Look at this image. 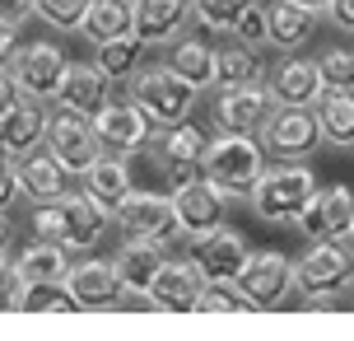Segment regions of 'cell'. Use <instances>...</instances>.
Listing matches in <instances>:
<instances>
[{"instance_id": "47", "label": "cell", "mask_w": 354, "mask_h": 341, "mask_svg": "<svg viewBox=\"0 0 354 341\" xmlns=\"http://www.w3.org/2000/svg\"><path fill=\"white\" fill-rule=\"evenodd\" d=\"M5 252H10V216L0 211V257H5Z\"/></svg>"}, {"instance_id": "37", "label": "cell", "mask_w": 354, "mask_h": 341, "mask_svg": "<svg viewBox=\"0 0 354 341\" xmlns=\"http://www.w3.org/2000/svg\"><path fill=\"white\" fill-rule=\"evenodd\" d=\"M238 308H248V299L238 295V286H214V281H205L201 299H196V313H238Z\"/></svg>"}, {"instance_id": "28", "label": "cell", "mask_w": 354, "mask_h": 341, "mask_svg": "<svg viewBox=\"0 0 354 341\" xmlns=\"http://www.w3.org/2000/svg\"><path fill=\"white\" fill-rule=\"evenodd\" d=\"M313 112H317L322 141L336 145V150H350L354 145V94L350 89H326L313 103Z\"/></svg>"}, {"instance_id": "10", "label": "cell", "mask_w": 354, "mask_h": 341, "mask_svg": "<svg viewBox=\"0 0 354 341\" xmlns=\"http://www.w3.org/2000/svg\"><path fill=\"white\" fill-rule=\"evenodd\" d=\"M173 206H177V220H182L187 243L210 238V234L224 229V220H229V197H224L210 178H196V182H187V187H177Z\"/></svg>"}, {"instance_id": "11", "label": "cell", "mask_w": 354, "mask_h": 341, "mask_svg": "<svg viewBox=\"0 0 354 341\" xmlns=\"http://www.w3.org/2000/svg\"><path fill=\"white\" fill-rule=\"evenodd\" d=\"M47 145L56 150V159L66 164L75 178L103 155V145H98V136H93V117L71 112V108H61V103H56V112L47 117Z\"/></svg>"}, {"instance_id": "39", "label": "cell", "mask_w": 354, "mask_h": 341, "mask_svg": "<svg viewBox=\"0 0 354 341\" xmlns=\"http://www.w3.org/2000/svg\"><path fill=\"white\" fill-rule=\"evenodd\" d=\"M19 197H24V187H19V159L10 150H0V211H10Z\"/></svg>"}, {"instance_id": "30", "label": "cell", "mask_w": 354, "mask_h": 341, "mask_svg": "<svg viewBox=\"0 0 354 341\" xmlns=\"http://www.w3.org/2000/svg\"><path fill=\"white\" fill-rule=\"evenodd\" d=\"M205 150H210V136H205L192 117L177 122V126H163L159 136H154V155H159V164H201Z\"/></svg>"}, {"instance_id": "14", "label": "cell", "mask_w": 354, "mask_h": 341, "mask_svg": "<svg viewBox=\"0 0 354 341\" xmlns=\"http://www.w3.org/2000/svg\"><path fill=\"white\" fill-rule=\"evenodd\" d=\"M66 286H71V295L80 299V313H93V308L112 313V308H122V295H126L117 262H98V257H88V262H71Z\"/></svg>"}, {"instance_id": "13", "label": "cell", "mask_w": 354, "mask_h": 341, "mask_svg": "<svg viewBox=\"0 0 354 341\" xmlns=\"http://www.w3.org/2000/svg\"><path fill=\"white\" fill-rule=\"evenodd\" d=\"M266 89L275 98V108H313L322 94H326V80H322V66L313 56L284 52V61L266 75Z\"/></svg>"}, {"instance_id": "31", "label": "cell", "mask_w": 354, "mask_h": 341, "mask_svg": "<svg viewBox=\"0 0 354 341\" xmlns=\"http://www.w3.org/2000/svg\"><path fill=\"white\" fill-rule=\"evenodd\" d=\"M168 61H173V71H182L192 80L196 89H210L214 85V47H205L201 37H177Z\"/></svg>"}, {"instance_id": "48", "label": "cell", "mask_w": 354, "mask_h": 341, "mask_svg": "<svg viewBox=\"0 0 354 341\" xmlns=\"http://www.w3.org/2000/svg\"><path fill=\"white\" fill-rule=\"evenodd\" d=\"M303 10H313V15H326V5H331V0H299Z\"/></svg>"}, {"instance_id": "29", "label": "cell", "mask_w": 354, "mask_h": 341, "mask_svg": "<svg viewBox=\"0 0 354 341\" xmlns=\"http://www.w3.org/2000/svg\"><path fill=\"white\" fill-rule=\"evenodd\" d=\"M80 33L93 47L107 42V37L136 33V0H88V15H84V28Z\"/></svg>"}, {"instance_id": "9", "label": "cell", "mask_w": 354, "mask_h": 341, "mask_svg": "<svg viewBox=\"0 0 354 341\" xmlns=\"http://www.w3.org/2000/svg\"><path fill=\"white\" fill-rule=\"evenodd\" d=\"M93 136H98V145H103L107 155L131 159L140 145L154 141V122L140 112V103H131V98H112L103 112H93Z\"/></svg>"}, {"instance_id": "27", "label": "cell", "mask_w": 354, "mask_h": 341, "mask_svg": "<svg viewBox=\"0 0 354 341\" xmlns=\"http://www.w3.org/2000/svg\"><path fill=\"white\" fill-rule=\"evenodd\" d=\"M266 15H270V42L266 47H275V52H299L313 37V24H317V15L303 10L299 0H275Z\"/></svg>"}, {"instance_id": "34", "label": "cell", "mask_w": 354, "mask_h": 341, "mask_svg": "<svg viewBox=\"0 0 354 341\" xmlns=\"http://www.w3.org/2000/svg\"><path fill=\"white\" fill-rule=\"evenodd\" d=\"M257 0H192V15L201 28H210V33H233V24L248 15Z\"/></svg>"}, {"instance_id": "45", "label": "cell", "mask_w": 354, "mask_h": 341, "mask_svg": "<svg viewBox=\"0 0 354 341\" xmlns=\"http://www.w3.org/2000/svg\"><path fill=\"white\" fill-rule=\"evenodd\" d=\"M303 308H313V313H336L340 299L336 295H313V299H303Z\"/></svg>"}, {"instance_id": "3", "label": "cell", "mask_w": 354, "mask_h": 341, "mask_svg": "<svg viewBox=\"0 0 354 341\" xmlns=\"http://www.w3.org/2000/svg\"><path fill=\"white\" fill-rule=\"evenodd\" d=\"M205 178L224 192L229 201H248L252 197V182L261 178L266 168V145L257 136H238V131H219L205 150Z\"/></svg>"}, {"instance_id": "7", "label": "cell", "mask_w": 354, "mask_h": 341, "mask_svg": "<svg viewBox=\"0 0 354 341\" xmlns=\"http://www.w3.org/2000/svg\"><path fill=\"white\" fill-rule=\"evenodd\" d=\"M238 295L248 299V308H275L294 290V257H284L275 248H261V252H248V262L238 271Z\"/></svg>"}, {"instance_id": "5", "label": "cell", "mask_w": 354, "mask_h": 341, "mask_svg": "<svg viewBox=\"0 0 354 341\" xmlns=\"http://www.w3.org/2000/svg\"><path fill=\"white\" fill-rule=\"evenodd\" d=\"M117 225H122L126 234H136V238L159 243V248H173L177 238H187L173 197H163V192H131V197L117 206Z\"/></svg>"}, {"instance_id": "41", "label": "cell", "mask_w": 354, "mask_h": 341, "mask_svg": "<svg viewBox=\"0 0 354 341\" xmlns=\"http://www.w3.org/2000/svg\"><path fill=\"white\" fill-rule=\"evenodd\" d=\"M163 168V178H168V187H187V182H196V178H205V168L201 164H159Z\"/></svg>"}, {"instance_id": "46", "label": "cell", "mask_w": 354, "mask_h": 341, "mask_svg": "<svg viewBox=\"0 0 354 341\" xmlns=\"http://www.w3.org/2000/svg\"><path fill=\"white\" fill-rule=\"evenodd\" d=\"M19 47H15V28L10 24H0V66H10V56H15Z\"/></svg>"}, {"instance_id": "4", "label": "cell", "mask_w": 354, "mask_h": 341, "mask_svg": "<svg viewBox=\"0 0 354 341\" xmlns=\"http://www.w3.org/2000/svg\"><path fill=\"white\" fill-rule=\"evenodd\" d=\"M354 286V243L345 238H313L303 257H294V290L303 299L313 295H340Z\"/></svg>"}, {"instance_id": "22", "label": "cell", "mask_w": 354, "mask_h": 341, "mask_svg": "<svg viewBox=\"0 0 354 341\" xmlns=\"http://www.w3.org/2000/svg\"><path fill=\"white\" fill-rule=\"evenodd\" d=\"M117 271H122V286L131 299H145L149 295V286L159 281V271H163V248L159 243H149V238H136V234H126V243L117 248Z\"/></svg>"}, {"instance_id": "42", "label": "cell", "mask_w": 354, "mask_h": 341, "mask_svg": "<svg viewBox=\"0 0 354 341\" xmlns=\"http://www.w3.org/2000/svg\"><path fill=\"white\" fill-rule=\"evenodd\" d=\"M37 0H0V24H10V28H19L24 19L33 15Z\"/></svg>"}, {"instance_id": "12", "label": "cell", "mask_w": 354, "mask_h": 341, "mask_svg": "<svg viewBox=\"0 0 354 341\" xmlns=\"http://www.w3.org/2000/svg\"><path fill=\"white\" fill-rule=\"evenodd\" d=\"M270 112H275V98L266 85H219V94H214V126L219 131L257 136Z\"/></svg>"}, {"instance_id": "21", "label": "cell", "mask_w": 354, "mask_h": 341, "mask_svg": "<svg viewBox=\"0 0 354 341\" xmlns=\"http://www.w3.org/2000/svg\"><path fill=\"white\" fill-rule=\"evenodd\" d=\"M192 19V0H136V37L145 47H173Z\"/></svg>"}, {"instance_id": "19", "label": "cell", "mask_w": 354, "mask_h": 341, "mask_svg": "<svg viewBox=\"0 0 354 341\" xmlns=\"http://www.w3.org/2000/svg\"><path fill=\"white\" fill-rule=\"evenodd\" d=\"M107 220H112V211H103L88 192H71V197H61V243H66L71 252L98 248V243H103V234H107Z\"/></svg>"}, {"instance_id": "38", "label": "cell", "mask_w": 354, "mask_h": 341, "mask_svg": "<svg viewBox=\"0 0 354 341\" xmlns=\"http://www.w3.org/2000/svg\"><path fill=\"white\" fill-rule=\"evenodd\" d=\"M233 37H243V42H252V47H266V42H270V15H266L261 0L233 24Z\"/></svg>"}, {"instance_id": "16", "label": "cell", "mask_w": 354, "mask_h": 341, "mask_svg": "<svg viewBox=\"0 0 354 341\" xmlns=\"http://www.w3.org/2000/svg\"><path fill=\"white\" fill-rule=\"evenodd\" d=\"M71 178H75V173L56 159V150L47 141L33 145L28 155H19V187H24V197L33 201V206L71 197Z\"/></svg>"}, {"instance_id": "24", "label": "cell", "mask_w": 354, "mask_h": 341, "mask_svg": "<svg viewBox=\"0 0 354 341\" xmlns=\"http://www.w3.org/2000/svg\"><path fill=\"white\" fill-rule=\"evenodd\" d=\"M80 187H84L88 197L103 206V211H112V216H117V206L131 197V173H126V159L103 150V155L88 164L84 173H80Z\"/></svg>"}, {"instance_id": "49", "label": "cell", "mask_w": 354, "mask_h": 341, "mask_svg": "<svg viewBox=\"0 0 354 341\" xmlns=\"http://www.w3.org/2000/svg\"><path fill=\"white\" fill-rule=\"evenodd\" d=\"M350 243H354V229H350Z\"/></svg>"}, {"instance_id": "1", "label": "cell", "mask_w": 354, "mask_h": 341, "mask_svg": "<svg viewBox=\"0 0 354 341\" xmlns=\"http://www.w3.org/2000/svg\"><path fill=\"white\" fill-rule=\"evenodd\" d=\"M196 85L182 71H173V61H154V66H140V71L126 80V98L140 103V112L154 122V131L163 126H177L196 112Z\"/></svg>"}, {"instance_id": "23", "label": "cell", "mask_w": 354, "mask_h": 341, "mask_svg": "<svg viewBox=\"0 0 354 341\" xmlns=\"http://www.w3.org/2000/svg\"><path fill=\"white\" fill-rule=\"evenodd\" d=\"M42 141H47V103L19 98V108H10L0 117V150H10L19 159V155H28Z\"/></svg>"}, {"instance_id": "32", "label": "cell", "mask_w": 354, "mask_h": 341, "mask_svg": "<svg viewBox=\"0 0 354 341\" xmlns=\"http://www.w3.org/2000/svg\"><path fill=\"white\" fill-rule=\"evenodd\" d=\"M19 313H80V299L66 281H28L19 290Z\"/></svg>"}, {"instance_id": "15", "label": "cell", "mask_w": 354, "mask_h": 341, "mask_svg": "<svg viewBox=\"0 0 354 341\" xmlns=\"http://www.w3.org/2000/svg\"><path fill=\"white\" fill-rule=\"evenodd\" d=\"M308 238H350L354 229V187L336 182V187H317V197L308 201V211L299 216V225Z\"/></svg>"}, {"instance_id": "26", "label": "cell", "mask_w": 354, "mask_h": 341, "mask_svg": "<svg viewBox=\"0 0 354 341\" xmlns=\"http://www.w3.org/2000/svg\"><path fill=\"white\" fill-rule=\"evenodd\" d=\"M15 267H19V276H24V286H28V281H66V271H71V248H66L61 238L33 234V243L19 248Z\"/></svg>"}, {"instance_id": "44", "label": "cell", "mask_w": 354, "mask_h": 341, "mask_svg": "<svg viewBox=\"0 0 354 341\" xmlns=\"http://www.w3.org/2000/svg\"><path fill=\"white\" fill-rule=\"evenodd\" d=\"M19 98H24V94H19V85H15V75H10V66H0V117H5L10 108H19Z\"/></svg>"}, {"instance_id": "18", "label": "cell", "mask_w": 354, "mask_h": 341, "mask_svg": "<svg viewBox=\"0 0 354 341\" xmlns=\"http://www.w3.org/2000/svg\"><path fill=\"white\" fill-rule=\"evenodd\" d=\"M112 75L98 66V61H71L66 66V80H61V94H56V103L71 112H84V117H93V112H103L107 103H112Z\"/></svg>"}, {"instance_id": "35", "label": "cell", "mask_w": 354, "mask_h": 341, "mask_svg": "<svg viewBox=\"0 0 354 341\" xmlns=\"http://www.w3.org/2000/svg\"><path fill=\"white\" fill-rule=\"evenodd\" d=\"M33 15L56 28V33H80L84 28V15H88V0H37Z\"/></svg>"}, {"instance_id": "20", "label": "cell", "mask_w": 354, "mask_h": 341, "mask_svg": "<svg viewBox=\"0 0 354 341\" xmlns=\"http://www.w3.org/2000/svg\"><path fill=\"white\" fill-rule=\"evenodd\" d=\"M248 243H243V234H233L229 225L224 229H214L210 238H201V243H192V257L196 267H201V276L205 281H214V286H233L238 281V271H243V262H248Z\"/></svg>"}, {"instance_id": "36", "label": "cell", "mask_w": 354, "mask_h": 341, "mask_svg": "<svg viewBox=\"0 0 354 341\" xmlns=\"http://www.w3.org/2000/svg\"><path fill=\"white\" fill-rule=\"evenodd\" d=\"M317 66H322L326 89H350L354 94V52H350V47H331V52H322Z\"/></svg>"}, {"instance_id": "43", "label": "cell", "mask_w": 354, "mask_h": 341, "mask_svg": "<svg viewBox=\"0 0 354 341\" xmlns=\"http://www.w3.org/2000/svg\"><path fill=\"white\" fill-rule=\"evenodd\" d=\"M326 19L336 24L340 33H354V0H331L326 5Z\"/></svg>"}, {"instance_id": "17", "label": "cell", "mask_w": 354, "mask_h": 341, "mask_svg": "<svg viewBox=\"0 0 354 341\" xmlns=\"http://www.w3.org/2000/svg\"><path fill=\"white\" fill-rule=\"evenodd\" d=\"M205 290V276L196 267V257H182V262H163L159 281L145 295V308H163V313H196V299Z\"/></svg>"}, {"instance_id": "33", "label": "cell", "mask_w": 354, "mask_h": 341, "mask_svg": "<svg viewBox=\"0 0 354 341\" xmlns=\"http://www.w3.org/2000/svg\"><path fill=\"white\" fill-rule=\"evenodd\" d=\"M140 56H145V42L136 33H122V37H107V42H98V52H93V61L103 66L112 80H131V75L140 71Z\"/></svg>"}, {"instance_id": "40", "label": "cell", "mask_w": 354, "mask_h": 341, "mask_svg": "<svg viewBox=\"0 0 354 341\" xmlns=\"http://www.w3.org/2000/svg\"><path fill=\"white\" fill-rule=\"evenodd\" d=\"M19 290H24V276H19V267L0 257V308H19Z\"/></svg>"}, {"instance_id": "6", "label": "cell", "mask_w": 354, "mask_h": 341, "mask_svg": "<svg viewBox=\"0 0 354 341\" xmlns=\"http://www.w3.org/2000/svg\"><path fill=\"white\" fill-rule=\"evenodd\" d=\"M66 52L56 42H28L10 56V75L24 98H37V103H56L61 94V80H66Z\"/></svg>"}, {"instance_id": "2", "label": "cell", "mask_w": 354, "mask_h": 341, "mask_svg": "<svg viewBox=\"0 0 354 341\" xmlns=\"http://www.w3.org/2000/svg\"><path fill=\"white\" fill-rule=\"evenodd\" d=\"M317 197V178L303 159H280L261 168V178L252 182V211L266 225H299V216L308 211V201Z\"/></svg>"}, {"instance_id": "8", "label": "cell", "mask_w": 354, "mask_h": 341, "mask_svg": "<svg viewBox=\"0 0 354 341\" xmlns=\"http://www.w3.org/2000/svg\"><path fill=\"white\" fill-rule=\"evenodd\" d=\"M257 141L275 155V159H308L322 145V126L313 108H275L257 131Z\"/></svg>"}, {"instance_id": "25", "label": "cell", "mask_w": 354, "mask_h": 341, "mask_svg": "<svg viewBox=\"0 0 354 341\" xmlns=\"http://www.w3.org/2000/svg\"><path fill=\"white\" fill-rule=\"evenodd\" d=\"M266 61L261 47H252L243 37H229L214 47V85H266Z\"/></svg>"}]
</instances>
